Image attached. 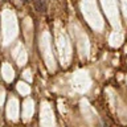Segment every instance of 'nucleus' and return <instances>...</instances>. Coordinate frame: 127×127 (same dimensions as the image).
<instances>
[{"instance_id": "f257e3e1", "label": "nucleus", "mask_w": 127, "mask_h": 127, "mask_svg": "<svg viewBox=\"0 0 127 127\" xmlns=\"http://www.w3.org/2000/svg\"><path fill=\"white\" fill-rule=\"evenodd\" d=\"M32 1H33V5L37 12L44 13L46 11V0H32Z\"/></svg>"}, {"instance_id": "f03ea898", "label": "nucleus", "mask_w": 127, "mask_h": 127, "mask_svg": "<svg viewBox=\"0 0 127 127\" xmlns=\"http://www.w3.org/2000/svg\"><path fill=\"white\" fill-rule=\"evenodd\" d=\"M21 1H23V3H25V1H27V0H21Z\"/></svg>"}]
</instances>
